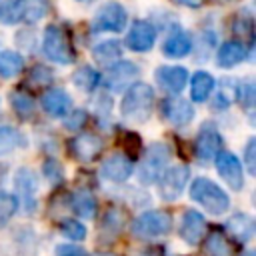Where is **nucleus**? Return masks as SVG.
Here are the masks:
<instances>
[{
  "label": "nucleus",
  "instance_id": "0eeeda50",
  "mask_svg": "<svg viewBox=\"0 0 256 256\" xmlns=\"http://www.w3.org/2000/svg\"><path fill=\"white\" fill-rule=\"evenodd\" d=\"M126 24H128V12L116 0L104 2L96 10V16L92 20L94 30H102V32H124Z\"/></svg>",
  "mask_w": 256,
  "mask_h": 256
},
{
  "label": "nucleus",
  "instance_id": "72a5a7b5",
  "mask_svg": "<svg viewBox=\"0 0 256 256\" xmlns=\"http://www.w3.org/2000/svg\"><path fill=\"white\" fill-rule=\"evenodd\" d=\"M52 78H54L52 70H50L48 66H44V64L32 66V70H30V74H28V82H30L32 86H36V88L48 86V84L52 82Z\"/></svg>",
  "mask_w": 256,
  "mask_h": 256
},
{
  "label": "nucleus",
  "instance_id": "f03ea898",
  "mask_svg": "<svg viewBox=\"0 0 256 256\" xmlns=\"http://www.w3.org/2000/svg\"><path fill=\"white\" fill-rule=\"evenodd\" d=\"M48 12V0H4L0 2L2 24H34Z\"/></svg>",
  "mask_w": 256,
  "mask_h": 256
},
{
  "label": "nucleus",
  "instance_id": "a878e982",
  "mask_svg": "<svg viewBox=\"0 0 256 256\" xmlns=\"http://www.w3.org/2000/svg\"><path fill=\"white\" fill-rule=\"evenodd\" d=\"M92 56L96 58V62L100 64H114L116 60H120L122 56V46L118 40H104V42H98L94 48H92Z\"/></svg>",
  "mask_w": 256,
  "mask_h": 256
},
{
  "label": "nucleus",
  "instance_id": "7ed1b4c3",
  "mask_svg": "<svg viewBox=\"0 0 256 256\" xmlns=\"http://www.w3.org/2000/svg\"><path fill=\"white\" fill-rule=\"evenodd\" d=\"M190 198L194 202H198L202 208H206L214 216H220V214H224L230 208L228 194L216 182H212V180H208L204 176L192 180V184H190Z\"/></svg>",
  "mask_w": 256,
  "mask_h": 256
},
{
  "label": "nucleus",
  "instance_id": "cd10ccee",
  "mask_svg": "<svg viewBox=\"0 0 256 256\" xmlns=\"http://www.w3.org/2000/svg\"><path fill=\"white\" fill-rule=\"evenodd\" d=\"M24 68V58L18 52L6 50L0 52V76L2 78H14L16 74H20Z\"/></svg>",
  "mask_w": 256,
  "mask_h": 256
},
{
  "label": "nucleus",
  "instance_id": "79ce46f5",
  "mask_svg": "<svg viewBox=\"0 0 256 256\" xmlns=\"http://www.w3.org/2000/svg\"><path fill=\"white\" fill-rule=\"evenodd\" d=\"M174 4H180V6H186V8H200L206 0H172Z\"/></svg>",
  "mask_w": 256,
  "mask_h": 256
},
{
  "label": "nucleus",
  "instance_id": "2eb2a0df",
  "mask_svg": "<svg viewBox=\"0 0 256 256\" xmlns=\"http://www.w3.org/2000/svg\"><path fill=\"white\" fill-rule=\"evenodd\" d=\"M156 42V28L148 20H134L128 36H126V46L134 52H148Z\"/></svg>",
  "mask_w": 256,
  "mask_h": 256
},
{
  "label": "nucleus",
  "instance_id": "f704fd0d",
  "mask_svg": "<svg viewBox=\"0 0 256 256\" xmlns=\"http://www.w3.org/2000/svg\"><path fill=\"white\" fill-rule=\"evenodd\" d=\"M60 232L70 240H84L86 238V226L78 220H64L60 224Z\"/></svg>",
  "mask_w": 256,
  "mask_h": 256
},
{
  "label": "nucleus",
  "instance_id": "f3484780",
  "mask_svg": "<svg viewBox=\"0 0 256 256\" xmlns=\"http://www.w3.org/2000/svg\"><path fill=\"white\" fill-rule=\"evenodd\" d=\"M178 234L186 244H192V246L200 244L202 238L206 236V220H204V216L198 210H186L182 214Z\"/></svg>",
  "mask_w": 256,
  "mask_h": 256
},
{
  "label": "nucleus",
  "instance_id": "a18cd8bd",
  "mask_svg": "<svg viewBox=\"0 0 256 256\" xmlns=\"http://www.w3.org/2000/svg\"><path fill=\"white\" fill-rule=\"evenodd\" d=\"M76 2H84V4H88V2H92V0H76Z\"/></svg>",
  "mask_w": 256,
  "mask_h": 256
},
{
  "label": "nucleus",
  "instance_id": "4468645a",
  "mask_svg": "<svg viewBox=\"0 0 256 256\" xmlns=\"http://www.w3.org/2000/svg\"><path fill=\"white\" fill-rule=\"evenodd\" d=\"M134 172V160L122 152L108 156L100 166V176L110 182H126Z\"/></svg>",
  "mask_w": 256,
  "mask_h": 256
},
{
  "label": "nucleus",
  "instance_id": "5701e85b",
  "mask_svg": "<svg viewBox=\"0 0 256 256\" xmlns=\"http://www.w3.org/2000/svg\"><path fill=\"white\" fill-rule=\"evenodd\" d=\"M246 46L238 40H228L224 42L220 48H218V54H216V62L220 68H232L236 64H240L244 58H246Z\"/></svg>",
  "mask_w": 256,
  "mask_h": 256
},
{
  "label": "nucleus",
  "instance_id": "c9c22d12",
  "mask_svg": "<svg viewBox=\"0 0 256 256\" xmlns=\"http://www.w3.org/2000/svg\"><path fill=\"white\" fill-rule=\"evenodd\" d=\"M44 174H46V178H48L52 184H60V182L64 180V170H62L60 162H56V160H52V158L44 162Z\"/></svg>",
  "mask_w": 256,
  "mask_h": 256
},
{
  "label": "nucleus",
  "instance_id": "6ab92c4d",
  "mask_svg": "<svg viewBox=\"0 0 256 256\" xmlns=\"http://www.w3.org/2000/svg\"><path fill=\"white\" fill-rule=\"evenodd\" d=\"M40 104H42V108H44V112L48 116H52V118H64L70 112V108H72V98H70V94L66 90L52 88V90L44 92Z\"/></svg>",
  "mask_w": 256,
  "mask_h": 256
},
{
  "label": "nucleus",
  "instance_id": "1a4fd4ad",
  "mask_svg": "<svg viewBox=\"0 0 256 256\" xmlns=\"http://www.w3.org/2000/svg\"><path fill=\"white\" fill-rule=\"evenodd\" d=\"M222 150V136L214 124H204L194 140V154L202 164L212 162Z\"/></svg>",
  "mask_w": 256,
  "mask_h": 256
},
{
  "label": "nucleus",
  "instance_id": "bb28decb",
  "mask_svg": "<svg viewBox=\"0 0 256 256\" xmlns=\"http://www.w3.org/2000/svg\"><path fill=\"white\" fill-rule=\"evenodd\" d=\"M232 32L240 36L238 42H246L248 46L254 44V18L250 16V10H242L236 14L234 22H232Z\"/></svg>",
  "mask_w": 256,
  "mask_h": 256
},
{
  "label": "nucleus",
  "instance_id": "a19ab883",
  "mask_svg": "<svg viewBox=\"0 0 256 256\" xmlns=\"http://www.w3.org/2000/svg\"><path fill=\"white\" fill-rule=\"evenodd\" d=\"M136 256H164V250H162V248H158V246H150V248L140 250Z\"/></svg>",
  "mask_w": 256,
  "mask_h": 256
},
{
  "label": "nucleus",
  "instance_id": "9d476101",
  "mask_svg": "<svg viewBox=\"0 0 256 256\" xmlns=\"http://www.w3.org/2000/svg\"><path fill=\"white\" fill-rule=\"evenodd\" d=\"M136 76H138V66H136L134 62L116 60V62H114V64H110V66H108V70L100 76V78H102L100 82H102L108 90L118 92V90L126 88L132 80H136Z\"/></svg>",
  "mask_w": 256,
  "mask_h": 256
},
{
  "label": "nucleus",
  "instance_id": "aec40b11",
  "mask_svg": "<svg viewBox=\"0 0 256 256\" xmlns=\"http://www.w3.org/2000/svg\"><path fill=\"white\" fill-rule=\"evenodd\" d=\"M192 50V38L184 28H172L162 44V54L166 58H184Z\"/></svg>",
  "mask_w": 256,
  "mask_h": 256
},
{
  "label": "nucleus",
  "instance_id": "473e14b6",
  "mask_svg": "<svg viewBox=\"0 0 256 256\" xmlns=\"http://www.w3.org/2000/svg\"><path fill=\"white\" fill-rule=\"evenodd\" d=\"M16 210H18L16 196L10 194V192L0 190V228H4L12 220V216L16 214Z\"/></svg>",
  "mask_w": 256,
  "mask_h": 256
},
{
  "label": "nucleus",
  "instance_id": "4c0bfd02",
  "mask_svg": "<svg viewBox=\"0 0 256 256\" xmlns=\"http://www.w3.org/2000/svg\"><path fill=\"white\" fill-rule=\"evenodd\" d=\"M244 164L250 174L256 172V138H250L244 148Z\"/></svg>",
  "mask_w": 256,
  "mask_h": 256
},
{
  "label": "nucleus",
  "instance_id": "ea45409f",
  "mask_svg": "<svg viewBox=\"0 0 256 256\" xmlns=\"http://www.w3.org/2000/svg\"><path fill=\"white\" fill-rule=\"evenodd\" d=\"M56 256H88L84 248L74 246V244H60L56 248Z\"/></svg>",
  "mask_w": 256,
  "mask_h": 256
},
{
  "label": "nucleus",
  "instance_id": "412c9836",
  "mask_svg": "<svg viewBox=\"0 0 256 256\" xmlns=\"http://www.w3.org/2000/svg\"><path fill=\"white\" fill-rule=\"evenodd\" d=\"M224 226H226V232H228L236 242H240V244L248 242V240L254 236V232H256L254 220H252L248 214H244V212L232 214V216L226 220Z\"/></svg>",
  "mask_w": 256,
  "mask_h": 256
},
{
  "label": "nucleus",
  "instance_id": "4be33fe9",
  "mask_svg": "<svg viewBox=\"0 0 256 256\" xmlns=\"http://www.w3.org/2000/svg\"><path fill=\"white\" fill-rule=\"evenodd\" d=\"M124 222H126V216H124V210L112 206L106 210V214L102 216V222H100V240L104 242H110L114 240L122 228H124Z\"/></svg>",
  "mask_w": 256,
  "mask_h": 256
},
{
  "label": "nucleus",
  "instance_id": "f257e3e1",
  "mask_svg": "<svg viewBox=\"0 0 256 256\" xmlns=\"http://www.w3.org/2000/svg\"><path fill=\"white\" fill-rule=\"evenodd\" d=\"M152 108H154V90L146 82L130 84L122 98V104H120L122 118L128 122L140 124L150 118Z\"/></svg>",
  "mask_w": 256,
  "mask_h": 256
},
{
  "label": "nucleus",
  "instance_id": "c85d7f7f",
  "mask_svg": "<svg viewBox=\"0 0 256 256\" xmlns=\"http://www.w3.org/2000/svg\"><path fill=\"white\" fill-rule=\"evenodd\" d=\"M10 106H12V110L16 112V116L22 118V120L32 118V114H34V100H32V96L26 94V92L14 90V92L10 94Z\"/></svg>",
  "mask_w": 256,
  "mask_h": 256
},
{
  "label": "nucleus",
  "instance_id": "6e6552de",
  "mask_svg": "<svg viewBox=\"0 0 256 256\" xmlns=\"http://www.w3.org/2000/svg\"><path fill=\"white\" fill-rule=\"evenodd\" d=\"M188 178H190V172L182 164H176V166L166 168L160 174V178L156 180L158 182V194H160V198L166 200V202L176 200L182 194L184 186L188 184Z\"/></svg>",
  "mask_w": 256,
  "mask_h": 256
},
{
  "label": "nucleus",
  "instance_id": "7c9ffc66",
  "mask_svg": "<svg viewBox=\"0 0 256 256\" xmlns=\"http://www.w3.org/2000/svg\"><path fill=\"white\" fill-rule=\"evenodd\" d=\"M26 138L20 130L12 126H0V156L12 152L16 146H24Z\"/></svg>",
  "mask_w": 256,
  "mask_h": 256
},
{
  "label": "nucleus",
  "instance_id": "393cba45",
  "mask_svg": "<svg viewBox=\"0 0 256 256\" xmlns=\"http://www.w3.org/2000/svg\"><path fill=\"white\" fill-rule=\"evenodd\" d=\"M70 204H72V210L82 218H94V214H96V198L92 192H88L84 188H80L72 194Z\"/></svg>",
  "mask_w": 256,
  "mask_h": 256
},
{
  "label": "nucleus",
  "instance_id": "c756f323",
  "mask_svg": "<svg viewBox=\"0 0 256 256\" xmlns=\"http://www.w3.org/2000/svg\"><path fill=\"white\" fill-rule=\"evenodd\" d=\"M204 246H206V252L210 256H230L232 254V246L226 240L224 232H220V230L208 232V238H206V244Z\"/></svg>",
  "mask_w": 256,
  "mask_h": 256
},
{
  "label": "nucleus",
  "instance_id": "b1692460",
  "mask_svg": "<svg viewBox=\"0 0 256 256\" xmlns=\"http://www.w3.org/2000/svg\"><path fill=\"white\" fill-rule=\"evenodd\" d=\"M216 86V80L212 74L204 72V70H198L192 74V80H190V96H192V102H206L212 94Z\"/></svg>",
  "mask_w": 256,
  "mask_h": 256
},
{
  "label": "nucleus",
  "instance_id": "2f4dec72",
  "mask_svg": "<svg viewBox=\"0 0 256 256\" xmlns=\"http://www.w3.org/2000/svg\"><path fill=\"white\" fill-rule=\"evenodd\" d=\"M72 82H74L76 88H80V90H84V92H90V90H94V88L100 84V74H98L94 68H90V66H80V68L74 72Z\"/></svg>",
  "mask_w": 256,
  "mask_h": 256
},
{
  "label": "nucleus",
  "instance_id": "f8f14e48",
  "mask_svg": "<svg viewBox=\"0 0 256 256\" xmlns=\"http://www.w3.org/2000/svg\"><path fill=\"white\" fill-rule=\"evenodd\" d=\"M14 188H16V200L22 202L24 212H34L36 210V192H38V182L36 176L30 168H20L14 176Z\"/></svg>",
  "mask_w": 256,
  "mask_h": 256
},
{
  "label": "nucleus",
  "instance_id": "c03bdc74",
  "mask_svg": "<svg viewBox=\"0 0 256 256\" xmlns=\"http://www.w3.org/2000/svg\"><path fill=\"white\" fill-rule=\"evenodd\" d=\"M96 256H118V254H114V252H100V254H96Z\"/></svg>",
  "mask_w": 256,
  "mask_h": 256
},
{
  "label": "nucleus",
  "instance_id": "ddd939ff",
  "mask_svg": "<svg viewBox=\"0 0 256 256\" xmlns=\"http://www.w3.org/2000/svg\"><path fill=\"white\" fill-rule=\"evenodd\" d=\"M216 160V170L222 176V180L232 188V190H240L244 186V170H242V162L226 150H220Z\"/></svg>",
  "mask_w": 256,
  "mask_h": 256
},
{
  "label": "nucleus",
  "instance_id": "49530a36",
  "mask_svg": "<svg viewBox=\"0 0 256 256\" xmlns=\"http://www.w3.org/2000/svg\"><path fill=\"white\" fill-rule=\"evenodd\" d=\"M214 2H230V0H214Z\"/></svg>",
  "mask_w": 256,
  "mask_h": 256
},
{
  "label": "nucleus",
  "instance_id": "20e7f679",
  "mask_svg": "<svg viewBox=\"0 0 256 256\" xmlns=\"http://www.w3.org/2000/svg\"><path fill=\"white\" fill-rule=\"evenodd\" d=\"M42 52L46 54L48 60L58 62V64H72L76 60V54H74V48H72V42H70L66 30L56 24H50L44 30Z\"/></svg>",
  "mask_w": 256,
  "mask_h": 256
},
{
  "label": "nucleus",
  "instance_id": "37998d69",
  "mask_svg": "<svg viewBox=\"0 0 256 256\" xmlns=\"http://www.w3.org/2000/svg\"><path fill=\"white\" fill-rule=\"evenodd\" d=\"M240 256H256V254H254V250H246V252H242Z\"/></svg>",
  "mask_w": 256,
  "mask_h": 256
},
{
  "label": "nucleus",
  "instance_id": "e433bc0d",
  "mask_svg": "<svg viewBox=\"0 0 256 256\" xmlns=\"http://www.w3.org/2000/svg\"><path fill=\"white\" fill-rule=\"evenodd\" d=\"M86 118H88L86 110H74V112H68V114L64 116V126H66L68 130H80V128L86 124Z\"/></svg>",
  "mask_w": 256,
  "mask_h": 256
},
{
  "label": "nucleus",
  "instance_id": "58836bf2",
  "mask_svg": "<svg viewBox=\"0 0 256 256\" xmlns=\"http://www.w3.org/2000/svg\"><path fill=\"white\" fill-rule=\"evenodd\" d=\"M124 142H126V144H124L126 148H128V146L132 148L130 156H132V160H134V156H138L140 150H142V146H140V144H142V142H140V136L134 134V132H126V134H124Z\"/></svg>",
  "mask_w": 256,
  "mask_h": 256
},
{
  "label": "nucleus",
  "instance_id": "9b49d317",
  "mask_svg": "<svg viewBox=\"0 0 256 256\" xmlns=\"http://www.w3.org/2000/svg\"><path fill=\"white\" fill-rule=\"evenodd\" d=\"M162 118L172 126H186L194 118V108L190 100H184L180 96H168L160 104Z\"/></svg>",
  "mask_w": 256,
  "mask_h": 256
},
{
  "label": "nucleus",
  "instance_id": "39448f33",
  "mask_svg": "<svg viewBox=\"0 0 256 256\" xmlns=\"http://www.w3.org/2000/svg\"><path fill=\"white\" fill-rule=\"evenodd\" d=\"M170 160V148L164 142H154L146 148L144 158L138 168V178L142 184H154L160 174L166 170V164Z\"/></svg>",
  "mask_w": 256,
  "mask_h": 256
},
{
  "label": "nucleus",
  "instance_id": "423d86ee",
  "mask_svg": "<svg viewBox=\"0 0 256 256\" xmlns=\"http://www.w3.org/2000/svg\"><path fill=\"white\" fill-rule=\"evenodd\" d=\"M172 230V216L164 210L142 212L132 222V234L136 238H158Z\"/></svg>",
  "mask_w": 256,
  "mask_h": 256
},
{
  "label": "nucleus",
  "instance_id": "a211bd4d",
  "mask_svg": "<svg viewBox=\"0 0 256 256\" xmlns=\"http://www.w3.org/2000/svg\"><path fill=\"white\" fill-rule=\"evenodd\" d=\"M154 76H156V82L170 94H180L186 82L190 80L188 70L182 66H160L156 68Z\"/></svg>",
  "mask_w": 256,
  "mask_h": 256
},
{
  "label": "nucleus",
  "instance_id": "dca6fc26",
  "mask_svg": "<svg viewBox=\"0 0 256 256\" xmlns=\"http://www.w3.org/2000/svg\"><path fill=\"white\" fill-rule=\"evenodd\" d=\"M102 148H104L102 138L96 136V134H90V132H82L76 138H72V142H70V152L80 162H92V160H96L100 156Z\"/></svg>",
  "mask_w": 256,
  "mask_h": 256
}]
</instances>
